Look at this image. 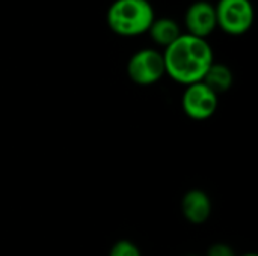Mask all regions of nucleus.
I'll return each instance as SVG.
<instances>
[{
	"mask_svg": "<svg viewBox=\"0 0 258 256\" xmlns=\"http://www.w3.org/2000/svg\"><path fill=\"white\" fill-rule=\"evenodd\" d=\"M165 72L181 84H194L203 80L213 63V50L206 39L181 35L165 48Z\"/></svg>",
	"mask_w": 258,
	"mask_h": 256,
	"instance_id": "1",
	"label": "nucleus"
},
{
	"mask_svg": "<svg viewBox=\"0 0 258 256\" xmlns=\"http://www.w3.org/2000/svg\"><path fill=\"white\" fill-rule=\"evenodd\" d=\"M154 11L148 0H116L107 12L109 27L121 36H136L148 32Z\"/></svg>",
	"mask_w": 258,
	"mask_h": 256,
	"instance_id": "2",
	"label": "nucleus"
},
{
	"mask_svg": "<svg viewBox=\"0 0 258 256\" xmlns=\"http://www.w3.org/2000/svg\"><path fill=\"white\" fill-rule=\"evenodd\" d=\"M215 11L218 26L228 35H243L252 26L254 8L249 0H219Z\"/></svg>",
	"mask_w": 258,
	"mask_h": 256,
	"instance_id": "3",
	"label": "nucleus"
},
{
	"mask_svg": "<svg viewBox=\"0 0 258 256\" xmlns=\"http://www.w3.org/2000/svg\"><path fill=\"white\" fill-rule=\"evenodd\" d=\"M127 72L132 81L139 86L154 84L166 74L163 54L153 48L139 50L130 57Z\"/></svg>",
	"mask_w": 258,
	"mask_h": 256,
	"instance_id": "4",
	"label": "nucleus"
},
{
	"mask_svg": "<svg viewBox=\"0 0 258 256\" xmlns=\"http://www.w3.org/2000/svg\"><path fill=\"white\" fill-rule=\"evenodd\" d=\"M181 106L189 118L195 121H204L216 112L218 95L212 89H209L203 81H198L186 88Z\"/></svg>",
	"mask_w": 258,
	"mask_h": 256,
	"instance_id": "5",
	"label": "nucleus"
},
{
	"mask_svg": "<svg viewBox=\"0 0 258 256\" xmlns=\"http://www.w3.org/2000/svg\"><path fill=\"white\" fill-rule=\"evenodd\" d=\"M184 20H186V27L189 30L187 35L201 39H206V36H209L218 26L215 6L207 2H197L190 5Z\"/></svg>",
	"mask_w": 258,
	"mask_h": 256,
	"instance_id": "6",
	"label": "nucleus"
},
{
	"mask_svg": "<svg viewBox=\"0 0 258 256\" xmlns=\"http://www.w3.org/2000/svg\"><path fill=\"white\" fill-rule=\"evenodd\" d=\"M183 216L195 225L204 223L212 213V202L203 190H190L183 196L181 201Z\"/></svg>",
	"mask_w": 258,
	"mask_h": 256,
	"instance_id": "7",
	"label": "nucleus"
},
{
	"mask_svg": "<svg viewBox=\"0 0 258 256\" xmlns=\"http://www.w3.org/2000/svg\"><path fill=\"white\" fill-rule=\"evenodd\" d=\"M148 32H150L153 41L165 48L169 47L172 42H175L181 36L180 26L171 18H159V20L154 18Z\"/></svg>",
	"mask_w": 258,
	"mask_h": 256,
	"instance_id": "8",
	"label": "nucleus"
},
{
	"mask_svg": "<svg viewBox=\"0 0 258 256\" xmlns=\"http://www.w3.org/2000/svg\"><path fill=\"white\" fill-rule=\"evenodd\" d=\"M209 89H212L216 95L227 92L233 84V72L228 66L222 63H212V66L207 69L201 80Z\"/></svg>",
	"mask_w": 258,
	"mask_h": 256,
	"instance_id": "9",
	"label": "nucleus"
},
{
	"mask_svg": "<svg viewBox=\"0 0 258 256\" xmlns=\"http://www.w3.org/2000/svg\"><path fill=\"white\" fill-rule=\"evenodd\" d=\"M109 256H141V252L132 241L121 240L115 243V246L110 249Z\"/></svg>",
	"mask_w": 258,
	"mask_h": 256,
	"instance_id": "10",
	"label": "nucleus"
},
{
	"mask_svg": "<svg viewBox=\"0 0 258 256\" xmlns=\"http://www.w3.org/2000/svg\"><path fill=\"white\" fill-rule=\"evenodd\" d=\"M207 256H236V253L230 246L224 243H218V244H213L207 250Z\"/></svg>",
	"mask_w": 258,
	"mask_h": 256,
	"instance_id": "11",
	"label": "nucleus"
},
{
	"mask_svg": "<svg viewBox=\"0 0 258 256\" xmlns=\"http://www.w3.org/2000/svg\"><path fill=\"white\" fill-rule=\"evenodd\" d=\"M243 256H257L255 253H248V255H243Z\"/></svg>",
	"mask_w": 258,
	"mask_h": 256,
	"instance_id": "12",
	"label": "nucleus"
},
{
	"mask_svg": "<svg viewBox=\"0 0 258 256\" xmlns=\"http://www.w3.org/2000/svg\"><path fill=\"white\" fill-rule=\"evenodd\" d=\"M187 256H195V255H187Z\"/></svg>",
	"mask_w": 258,
	"mask_h": 256,
	"instance_id": "13",
	"label": "nucleus"
}]
</instances>
